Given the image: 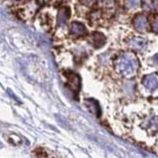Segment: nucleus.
Segmentation results:
<instances>
[{"label": "nucleus", "instance_id": "1", "mask_svg": "<svg viewBox=\"0 0 158 158\" xmlns=\"http://www.w3.org/2000/svg\"><path fill=\"white\" fill-rule=\"evenodd\" d=\"M138 67H139L138 59L135 54L131 52H123L115 60L116 71L126 78L132 77L137 72Z\"/></svg>", "mask_w": 158, "mask_h": 158}, {"label": "nucleus", "instance_id": "2", "mask_svg": "<svg viewBox=\"0 0 158 158\" xmlns=\"http://www.w3.org/2000/svg\"><path fill=\"white\" fill-rule=\"evenodd\" d=\"M63 75L66 78L67 85L69 89L71 90V92L73 94H75V95L78 94L79 90H80V86H81V80L78 74H76L75 72H73L71 70H66L63 72Z\"/></svg>", "mask_w": 158, "mask_h": 158}, {"label": "nucleus", "instance_id": "3", "mask_svg": "<svg viewBox=\"0 0 158 158\" xmlns=\"http://www.w3.org/2000/svg\"><path fill=\"white\" fill-rule=\"evenodd\" d=\"M147 44V40L143 37H133L127 42V46L135 49V51H141Z\"/></svg>", "mask_w": 158, "mask_h": 158}, {"label": "nucleus", "instance_id": "4", "mask_svg": "<svg viewBox=\"0 0 158 158\" xmlns=\"http://www.w3.org/2000/svg\"><path fill=\"white\" fill-rule=\"evenodd\" d=\"M69 34L73 37H81L86 34V27L80 22H73L69 27Z\"/></svg>", "mask_w": 158, "mask_h": 158}, {"label": "nucleus", "instance_id": "5", "mask_svg": "<svg viewBox=\"0 0 158 158\" xmlns=\"http://www.w3.org/2000/svg\"><path fill=\"white\" fill-rule=\"evenodd\" d=\"M147 25H148L147 18L145 15H143V14H138L135 17V19H133V26H135V28L139 32L145 31L147 29Z\"/></svg>", "mask_w": 158, "mask_h": 158}, {"label": "nucleus", "instance_id": "6", "mask_svg": "<svg viewBox=\"0 0 158 158\" xmlns=\"http://www.w3.org/2000/svg\"><path fill=\"white\" fill-rule=\"evenodd\" d=\"M142 84L149 90H154V89L158 88V75L156 73L146 75L142 80Z\"/></svg>", "mask_w": 158, "mask_h": 158}, {"label": "nucleus", "instance_id": "7", "mask_svg": "<svg viewBox=\"0 0 158 158\" xmlns=\"http://www.w3.org/2000/svg\"><path fill=\"white\" fill-rule=\"evenodd\" d=\"M90 41H91V44L95 48H101L102 46H104V44L106 43V38L101 33H93Z\"/></svg>", "mask_w": 158, "mask_h": 158}, {"label": "nucleus", "instance_id": "8", "mask_svg": "<svg viewBox=\"0 0 158 158\" xmlns=\"http://www.w3.org/2000/svg\"><path fill=\"white\" fill-rule=\"evenodd\" d=\"M69 16H70V11L67 7H62L58 12V17H57V23L59 26H63L64 24H66L68 21Z\"/></svg>", "mask_w": 158, "mask_h": 158}, {"label": "nucleus", "instance_id": "9", "mask_svg": "<svg viewBox=\"0 0 158 158\" xmlns=\"http://www.w3.org/2000/svg\"><path fill=\"white\" fill-rule=\"evenodd\" d=\"M85 105L88 107V109L92 113L96 114L97 116L99 115V113H100V109H99V106H98V104L95 100H92V99H90V100H86Z\"/></svg>", "mask_w": 158, "mask_h": 158}, {"label": "nucleus", "instance_id": "10", "mask_svg": "<svg viewBox=\"0 0 158 158\" xmlns=\"http://www.w3.org/2000/svg\"><path fill=\"white\" fill-rule=\"evenodd\" d=\"M140 4V0H127L126 5L127 8L132 9V8H136L139 6Z\"/></svg>", "mask_w": 158, "mask_h": 158}, {"label": "nucleus", "instance_id": "11", "mask_svg": "<svg viewBox=\"0 0 158 158\" xmlns=\"http://www.w3.org/2000/svg\"><path fill=\"white\" fill-rule=\"evenodd\" d=\"M35 153H36V155L40 158H47L48 157L47 150L43 149V148H38V149L35 150Z\"/></svg>", "mask_w": 158, "mask_h": 158}, {"label": "nucleus", "instance_id": "12", "mask_svg": "<svg viewBox=\"0 0 158 158\" xmlns=\"http://www.w3.org/2000/svg\"><path fill=\"white\" fill-rule=\"evenodd\" d=\"M81 4L85 5V6H92V5L96 2V0H79Z\"/></svg>", "mask_w": 158, "mask_h": 158}, {"label": "nucleus", "instance_id": "13", "mask_svg": "<svg viewBox=\"0 0 158 158\" xmlns=\"http://www.w3.org/2000/svg\"><path fill=\"white\" fill-rule=\"evenodd\" d=\"M152 29L154 32H158V16L155 18L154 22H153V24H152Z\"/></svg>", "mask_w": 158, "mask_h": 158}, {"label": "nucleus", "instance_id": "14", "mask_svg": "<svg viewBox=\"0 0 158 158\" xmlns=\"http://www.w3.org/2000/svg\"><path fill=\"white\" fill-rule=\"evenodd\" d=\"M152 62L154 64H158V53H156L155 56L152 57Z\"/></svg>", "mask_w": 158, "mask_h": 158}, {"label": "nucleus", "instance_id": "15", "mask_svg": "<svg viewBox=\"0 0 158 158\" xmlns=\"http://www.w3.org/2000/svg\"><path fill=\"white\" fill-rule=\"evenodd\" d=\"M16 1H19V2H26L28 0H16Z\"/></svg>", "mask_w": 158, "mask_h": 158}, {"label": "nucleus", "instance_id": "16", "mask_svg": "<svg viewBox=\"0 0 158 158\" xmlns=\"http://www.w3.org/2000/svg\"><path fill=\"white\" fill-rule=\"evenodd\" d=\"M39 1H40V2H41V3H44V2H46V1H47V0H39Z\"/></svg>", "mask_w": 158, "mask_h": 158}]
</instances>
